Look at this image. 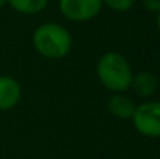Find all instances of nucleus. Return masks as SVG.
Masks as SVG:
<instances>
[{
	"label": "nucleus",
	"mask_w": 160,
	"mask_h": 159,
	"mask_svg": "<svg viewBox=\"0 0 160 159\" xmlns=\"http://www.w3.org/2000/svg\"><path fill=\"white\" fill-rule=\"evenodd\" d=\"M33 45L48 59H61L72 49L70 33L58 24H44L33 34Z\"/></svg>",
	"instance_id": "2"
},
{
	"label": "nucleus",
	"mask_w": 160,
	"mask_h": 159,
	"mask_svg": "<svg viewBox=\"0 0 160 159\" xmlns=\"http://www.w3.org/2000/svg\"><path fill=\"white\" fill-rule=\"evenodd\" d=\"M143 5L149 11H156V13L160 11V0H143Z\"/></svg>",
	"instance_id": "10"
},
{
	"label": "nucleus",
	"mask_w": 160,
	"mask_h": 159,
	"mask_svg": "<svg viewBox=\"0 0 160 159\" xmlns=\"http://www.w3.org/2000/svg\"><path fill=\"white\" fill-rule=\"evenodd\" d=\"M22 87L12 77H0V111H9L19 105Z\"/></svg>",
	"instance_id": "5"
},
{
	"label": "nucleus",
	"mask_w": 160,
	"mask_h": 159,
	"mask_svg": "<svg viewBox=\"0 0 160 159\" xmlns=\"http://www.w3.org/2000/svg\"><path fill=\"white\" fill-rule=\"evenodd\" d=\"M103 2H106L107 6L112 8L113 11H120V13L131 9L134 5V0H103Z\"/></svg>",
	"instance_id": "9"
},
{
	"label": "nucleus",
	"mask_w": 160,
	"mask_h": 159,
	"mask_svg": "<svg viewBox=\"0 0 160 159\" xmlns=\"http://www.w3.org/2000/svg\"><path fill=\"white\" fill-rule=\"evenodd\" d=\"M9 5L19 11V13H23V14H34V13H39L42 11L48 0H8Z\"/></svg>",
	"instance_id": "8"
},
{
	"label": "nucleus",
	"mask_w": 160,
	"mask_h": 159,
	"mask_svg": "<svg viewBox=\"0 0 160 159\" xmlns=\"http://www.w3.org/2000/svg\"><path fill=\"white\" fill-rule=\"evenodd\" d=\"M135 130L146 137H160V102H145L135 108L132 115Z\"/></svg>",
	"instance_id": "3"
},
{
	"label": "nucleus",
	"mask_w": 160,
	"mask_h": 159,
	"mask_svg": "<svg viewBox=\"0 0 160 159\" xmlns=\"http://www.w3.org/2000/svg\"><path fill=\"white\" fill-rule=\"evenodd\" d=\"M135 108H137L135 103H134L129 97H126V95H123V94H113V95L109 98V102H107L109 112H110L113 117L121 119V120L132 119V115H134V112H135Z\"/></svg>",
	"instance_id": "6"
},
{
	"label": "nucleus",
	"mask_w": 160,
	"mask_h": 159,
	"mask_svg": "<svg viewBox=\"0 0 160 159\" xmlns=\"http://www.w3.org/2000/svg\"><path fill=\"white\" fill-rule=\"evenodd\" d=\"M97 75L101 84L115 94L128 91L134 77L129 61L117 52H107L98 59Z\"/></svg>",
	"instance_id": "1"
},
{
	"label": "nucleus",
	"mask_w": 160,
	"mask_h": 159,
	"mask_svg": "<svg viewBox=\"0 0 160 159\" xmlns=\"http://www.w3.org/2000/svg\"><path fill=\"white\" fill-rule=\"evenodd\" d=\"M6 2H8V0H0V8H2V6H3V5H5Z\"/></svg>",
	"instance_id": "12"
},
{
	"label": "nucleus",
	"mask_w": 160,
	"mask_h": 159,
	"mask_svg": "<svg viewBox=\"0 0 160 159\" xmlns=\"http://www.w3.org/2000/svg\"><path fill=\"white\" fill-rule=\"evenodd\" d=\"M131 87L138 97L146 98V97H151L156 94L159 83H157V78L151 72H138L132 77Z\"/></svg>",
	"instance_id": "7"
},
{
	"label": "nucleus",
	"mask_w": 160,
	"mask_h": 159,
	"mask_svg": "<svg viewBox=\"0 0 160 159\" xmlns=\"http://www.w3.org/2000/svg\"><path fill=\"white\" fill-rule=\"evenodd\" d=\"M157 27H159V30H160V11H159V17H157Z\"/></svg>",
	"instance_id": "11"
},
{
	"label": "nucleus",
	"mask_w": 160,
	"mask_h": 159,
	"mask_svg": "<svg viewBox=\"0 0 160 159\" xmlns=\"http://www.w3.org/2000/svg\"><path fill=\"white\" fill-rule=\"evenodd\" d=\"M103 0H61L59 8L61 13L73 20V22H84L93 19L101 9Z\"/></svg>",
	"instance_id": "4"
}]
</instances>
